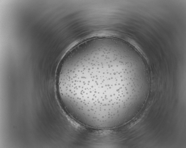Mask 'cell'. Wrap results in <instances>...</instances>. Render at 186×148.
<instances>
[{"instance_id":"1","label":"cell","mask_w":186,"mask_h":148,"mask_svg":"<svg viewBox=\"0 0 186 148\" xmlns=\"http://www.w3.org/2000/svg\"><path fill=\"white\" fill-rule=\"evenodd\" d=\"M63 99L84 125L99 128L120 125L138 103L145 73L120 44L96 40L71 49L60 65Z\"/></svg>"}]
</instances>
